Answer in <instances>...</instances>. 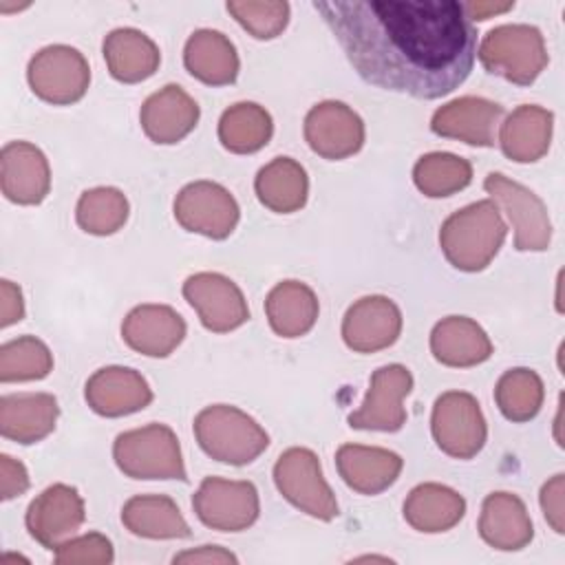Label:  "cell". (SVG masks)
<instances>
[{
    "label": "cell",
    "mask_w": 565,
    "mask_h": 565,
    "mask_svg": "<svg viewBox=\"0 0 565 565\" xmlns=\"http://www.w3.org/2000/svg\"><path fill=\"white\" fill-rule=\"evenodd\" d=\"M413 388V375L404 364H386L373 371L366 397L349 415V426L358 430L395 433L406 424L404 397Z\"/></svg>",
    "instance_id": "cell-13"
},
{
    "label": "cell",
    "mask_w": 565,
    "mask_h": 565,
    "mask_svg": "<svg viewBox=\"0 0 565 565\" xmlns=\"http://www.w3.org/2000/svg\"><path fill=\"white\" fill-rule=\"evenodd\" d=\"M305 141L318 157L340 161L364 146V121L351 106L327 99L307 113Z\"/></svg>",
    "instance_id": "cell-14"
},
{
    "label": "cell",
    "mask_w": 565,
    "mask_h": 565,
    "mask_svg": "<svg viewBox=\"0 0 565 565\" xmlns=\"http://www.w3.org/2000/svg\"><path fill=\"white\" fill-rule=\"evenodd\" d=\"M128 199L121 190L117 188H90L82 192L77 207H75V218L77 225L93 236H110L124 227L128 221Z\"/></svg>",
    "instance_id": "cell-36"
},
{
    "label": "cell",
    "mask_w": 565,
    "mask_h": 565,
    "mask_svg": "<svg viewBox=\"0 0 565 565\" xmlns=\"http://www.w3.org/2000/svg\"><path fill=\"white\" fill-rule=\"evenodd\" d=\"M29 490V472L22 461L0 455V497L4 501L15 499Z\"/></svg>",
    "instance_id": "cell-41"
},
{
    "label": "cell",
    "mask_w": 565,
    "mask_h": 565,
    "mask_svg": "<svg viewBox=\"0 0 565 565\" xmlns=\"http://www.w3.org/2000/svg\"><path fill=\"white\" fill-rule=\"evenodd\" d=\"M121 523L143 539H188L190 525L166 494H137L121 508Z\"/></svg>",
    "instance_id": "cell-32"
},
{
    "label": "cell",
    "mask_w": 565,
    "mask_h": 565,
    "mask_svg": "<svg viewBox=\"0 0 565 565\" xmlns=\"http://www.w3.org/2000/svg\"><path fill=\"white\" fill-rule=\"evenodd\" d=\"M113 558V543L99 532L66 539L55 547V563L60 565H108Z\"/></svg>",
    "instance_id": "cell-39"
},
{
    "label": "cell",
    "mask_w": 565,
    "mask_h": 565,
    "mask_svg": "<svg viewBox=\"0 0 565 565\" xmlns=\"http://www.w3.org/2000/svg\"><path fill=\"white\" fill-rule=\"evenodd\" d=\"M413 181L417 190L430 199L450 196L472 181V166L468 159L452 152H428L417 159Z\"/></svg>",
    "instance_id": "cell-35"
},
{
    "label": "cell",
    "mask_w": 565,
    "mask_h": 565,
    "mask_svg": "<svg viewBox=\"0 0 565 565\" xmlns=\"http://www.w3.org/2000/svg\"><path fill=\"white\" fill-rule=\"evenodd\" d=\"M481 539L501 552L523 550L532 536V519L525 503L512 492H492L483 499L479 516Z\"/></svg>",
    "instance_id": "cell-24"
},
{
    "label": "cell",
    "mask_w": 565,
    "mask_h": 565,
    "mask_svg": "<svg viewBox=\"0 0 565 565\" xmlns=\"http://www.w3.org/2000/svg\"><path fill=\"white\" fill-rule=\"evenodd\" d=\"M53 371V353L35 335H20L0 347V382H33Z\"/></svg>",
    "instance_id": "cell-37"
},
{
    "label": "cell",
    "mask_w": 565,
    "mask_h": 565,
    "mask_svg": "<svg viewBox=\"0 0 565 565\" xmlns=\"http://www.w3.org/2000/svg\"><path fill=\"white\" fill-rule=\"evenodd\" d=\"M358 75L417 99L452 93L472 71L477 31L455 0L313 2Z\"/></svg>",
    "instance_id": "cell-1"
},
{
    "label": "cell",
    "mask_w": 565,
    "mask_h": 565,
    "mask_svg": "<svg viewBox=\"0 0 565 565\" xmlns=\"http://www.w3.org/2000/svg\"><path fill=\"white\" fill-rule=\"evenodd\" d=\"M430 351L437 362L466 369L486 362L492 355V342L472 318L448 316L433 327Z\"/></svg>",
    "instance_id": "cell-26"
},
{
    "label": "cell",
    "mask_w": 565,
    "mask_h": 565,
    "mask_svg": "<svg viewBox=\"0 0 565 565\" xmlns=\"http://www.w3.org/2000/svg\"><path fill=\"white\" fill-rule=\"evenodd\" d=\"M543 380L536 371L525 366L505 371L494 386V402L501 415L516 424L534 419L543 406Z\"/></svg>",
    "instance_id": "cell-34"
},
{
    "label": "cell",
    "mask_w": 565,
    "mask_h": 565,
    "mask_svg": "<svg viewBox=\"0 0 565 565\" xmlns=\"http://www.w3.org/2000/svg\"><path fill=\"white\" fill-rule=\"evenodd\" d=\"M174 563H212V565H221V563H236L238 558L218 547V545H201L196 550H188V552H181L172 558Z\"/></svg>",
    "instance_id": "cell-43"
},
{
    "label": "cell",
    "mask_w": 565,
    "mask_h": 565,
    "mask_svg": "<svg viewBox=\"0 0 565 565\" xmlns=\"http://www.w3.org/2000/svg\"><path fill=\"white\" fill-rule=\"evenodd\" d=\"M174 218L188 232L223 241L234 232L241 210L236 199L223 185L214 181H194L177 194Z\"/></svg>",
    "instance_id": "cell-11"
},
{
    "label": "cell",
    "mask_w": 565,
    "mask_h": 565,
    "mask_svg": "<svg viewBox=\"0 0 565 565\" xmlns=\"http://www.w3.org/2000/svg\"><path fill=\"white\" fill-rule=\"evenodd\" d=\"M477 55L488 73L519 86H530L550 62L543 33L530 24H501L490 29Z\"/></svg>",
    "instance_id": "cell-4"
},
{
    "label": "cell",
    "mask_w": 565,
    "mask_h": 565,
    "mask_svg": "<svg viewBox=\"0 0 565 565\" xmlns=\"http://www.w3.org/2000/svg\"><path fill=\"white\" fill-rule=\"evenodd\" d=\"M185 320L168 305H139L121 322L124 342L148 358L170 355L185 338Z\"/></svg>",
    "instance_id": "cell-20"
},
{
    "label": "cell",
    "mask_w": 565,
    "mask_h": 565,
    "mask_svg": "<svg viewBox=\"0 0 565 565\" xmlns=\"http://www.w3.org/2000/svg\"><path fill=\"white\" fill-rule=\"evenodd\" d=\"M183 64L207 86H227L238 77V53L227 35L214 29L194 31L183 49Z\"/></svg>",
    "instance_id": "cell-28"
},
{
    "label": "cell",
    "mask_w": 565,
    "mask_h": 565,
    "mask_svg": "<svg viewBox=\"0 0 565 565\" xmlns=\"http://www.w3.org/2000/svg\"><path fill=\"white\" fill-rule=\"evenodd\" d=\"M24 318V300L18 285L0 280V327H11Z\"/></svg>",
    "instance_id": "cell-42"
},
{
    "label": "cell",
    "mask_w": 565,
    "mask_h": 565,
    "mask_svg": "<svg viewBox=\"0 0 565 565\" xmlns=\"http://www.w3.org/2000/svg\"><path fill=\"white\" fill-rule=\"evenodd\" d=\"M271 135V115L254 102H238L230 106L218 119V141L225 150L236 154L258 152L267 146Z\"/></svg>",
    "instance_id": "cell-33"
},
{
    "label": "cell",
    "mask_w": 565,
    "mask_h": 565,
    "mask_svg": "<svg viewBox=\"0 0 565 565\" xmlns=\"http://www.w3.org/2000/svg\"><path fill=\"white\" fill-rule=\"evenodd\" d=\"M402 333V311L386 296L355 300L342 318V340L355 353H375L395 344Z\"/></svg>",
    "instance_id": "cell-16"
},
{
    "label": "cell",
    "mask_w": 565,
    "mask_h": 565,
    "mask_svg": "<svg viewBox=\"0 0 565 565\" xmlns=\"http://www.w3.org/2000/svg\"><path fill=\"white\" fill-rule=\"evenodd\" d=\"M554 115L536 104L514 108L499 130L503 154L516 163H532L547 154L552 141Z\"/></svg>",
    "instance_id": "cell-25"
},
{
    "label": "cell",
    "mask_w": 565,
    "mask_h": 565,
    "mask_svg": "<svg viewBox=\"0 0 565 565\" xmlns=\"http://www.w3.org/2000/svg\"><path fill=\"white\" fill-rule=\"evenodd\" d=\"M225 9L256 40H271L280 35L289 22V4L282 0H234L227 2Z\"/></svg>",
    "instance_id": "cell-38"
},
{
    "label": "cell",
    "mask_w": 565,
    "mask_h": 565,
    "mask_svg": "<svg viewBox=\"0 0 565 565\" xmlns=\"http://www.w3.org/2000/svg\"><path fill=\"white\" fill-rule=\"evenodd\" d=\"M108 73L121 84H137L152 77L161 64L159 46L139 29H115L102 44Z\"/></svg>",
    "instance_id": "cell-27"
},
{
    "label": "cell",
    "mask_w": 565,
    "mask_h": 565,
    "mask_svg": "<svg viewBox=\"0 0 565 565\" xmlns=\"http://www.w3.org/2000/svg\"><path fill=\"white\" fill-rule=\"evenodd\" d=\"M84 397L97 415L124 417L143 411L152 402V388L135 369L104 366L86 380Z\"/></svg>",
    "instance_id": "cell-19"
},
{
    "label": "cell",
    "mask_w": 565,
    "mask_h": 565,
    "mask_svg": "<svg viewBox=\"0 0 565 565\" xmlns=\"http://www.w3.org/2000/svg\"><path fill=\"white\" fill-rule=\"evenodd\" d=\"M490 201L505 212L514 230L519 252H545L552 241V221L545 203L525 185L501 172H490L483 181Z\"/></svg>",
    "instance_id": "cell-9"
},
{
    "label": "cell",
    "mask_w": 565,
    "mask_h": 565,
    "mask_svg": "<svg viewBox=\"0 0 565 565\" xmlns=\"http://www.w3.org/2000/svg\"><path fill=\"white\" fill-rule=\"evenodd\" d=\"M84 519L82 494L73 486L53 483L29 503L26 530L42 547L55 550L79 530Z\"/></svg>",
    "instance_id": "cell-15"
},
{
    "label": "cell",
    "mask_w": 565,
    "mask_h": 565,
    "mask_svg": "<svg viewBox=\"0 0 565 565\" xmlns=\"http://www.w3.org/2000/svg\"><path fill=\"white\" fill-rule=\"evenodd\" d=\"M183 298L196 311L201 324L214 333H227L249 320V307L234 280L216 271L192 274L183 282Z\"/></svg>",
    "instance_id": "cell-12"
},
{
    "label": "cell",
    "mask_w": 565,
    "mask_h": 565,
    "mask_svg": "<svg viewBox=\"0 0 565 565\" xmlns=\"http://www.w3.org/2000/svg\"><path fill=\"white\" fill-rule=\"evenodd\" d=\"M318 298L313 289L300 280L278 282L265 300V313L271 331L280 338H300L309 333L318 320Z\"/></svg>",
    "instance_id": "cell-29"
},
{
    "label": "cell",
    "mask_w": 565,
    "mask_h": 565,
    "mask_svg": "<svg viewBox=\"0 0 565 565\" xmlns=\"http://www.w3.org/2000/svg\"><path fill=\"white\" fill-rule=\"evenodd\" d=\"M199 521L218 532H241L254 525L260 512L258 490L252 481L205 477L192 497Z\"/></svg>",
    "instance_id": "cell-10"
},
{
    "label": "cell",
    "mask_w": 565,
    "mask_h": 565,
    "mask_svg": "<svg viewBox=\"0 0 565 565\" xmlns=\"http://www.w3.org/2000/svg\"><path fill=\"white\" fill-rule=\"evenodd\" d=\"M402 457L388 448L342 444L335 452V468L342 481L360 494H380L391 488L402 472Z\"/></svg>",
    "instance_id": "cell-22"
},
{
    "label": "cell",
    "mask_w": 565,
    "mask_h": 565,
    "mask_svg": "<svg viewBox=\"0 0 565 565\" xmlns=\"http://www.w3.org/2000/svg\"><path fill=\"white\" fill-rule=\"evenodd\" d=\"M430 430L439 450L455 459H472L488 437L481 406L466 391H448L435 399Z\"/></svg>",
    "instance_id": "cell-8"
},
{
    "label": "cell",
    "mask_w": 565,
    "mask_h": 565,
    "mask_svg": "<svg viewBox=\"0 0 565 565\" xmlns=\"http://www.w3.org/2000/svg\"><path fill=\"white\" fill-rule=\"evenodd\" d=\"M274 483L300 512L320 521H333L338 516L335 494L324 481L320 459L313 450L302 446L287 448L274 466Z\"/></svg>",
    "instance_id": "cell-6"
},
{
    "label": "cell",
    "mask_w": 565,
    "mask_h": 565,
    "mask_svg": "<svg viewBox=\"0 0 565 565\" xmlns=\"http://www.w3.org/2000/svg\"><path fill=\"white\" fill-rule=\"evenodd\" d=\"M113 459L130 479H188L179 439L166 424H148L117 435Z\"/></svg>",
    "instance_id": "cell-5"
},
{
    "label": "cell",
    "mask_w": 565,
    "mask_h": 565,
    "mask_svg": "<svg viewBox=\"0 0 565 565\" xmlns=\"http://www.w3.org/2000/svg\"><path fill=\"white\" fill-rule=\"evenodd\" d=\"M60 415L51 393H13L0 399V433L22 446L38 444L53 433Z\"/></svg>",
    "instance_id": "cell-23"
},
{
    "label": "cell",
    "mask_w": 565,
    "mask_h": 565,
    "mask_svg": "<svg viewBox=\"0 0 565 565\" xmlns=\"http://www.w3.org/2000/svg\"><path fill=\"white\" fill-rule=\"evenodd\" d=\"M258 201L276 212L291 214L305 207L309 194V179L305 168L291 157H276L265 163L254 181Z\"/></svg>",
    "instance_id": "cell-31"
},
{
    "label": "cell",
    "mask_w": 565,
    "mask_h": 565,
    "mask_svg": "<svg viewBox=\"0 0 565 565\" xmlns=\"http://www.w3.org/2000/svg\"><path fill=\"white\" fill-rule=\"evenodd\" d=\"M508 225L494 201H477L452 212L439 230V247L459 271H481L499 254Z\"/></svg>",
    "instance_id": "cell-2"
},
{
    "label": "cell",
    "mask_w": 565,
    "mask_h": 565,
    "mask_svg": "<svg viewBox=\"0 0 565 565\" xmlns=\"http://www.w3.org/2000/svg\"><path fill=\"white\" fill-rule=\"evenodd\" d=\"M563 497H565V477L563 475H554L550 481H545L543 488H541V494H539L543 516L556 534L565 532Z\"/></svg>",
    "instance_id": "cell-40"
},
{
    "label": "cell",
    "mask_w": 565,
    "mask_h": 565,
    "mask_svg": "<svg viewBox=\"0 0 565 565\" xmlns=\"http://www.w3.org/2000/svg\"><path fill=\"white\" fill-rule=\"evenodd\" d=\"M31 90L53 106H68L79 102L90 84V68L86 57L66 44H51L40 49L26 68Z\"/></svg>",
    "instance_id": "cell-7"
},
{
    "label": "cell",
    "mask_w": 565,
    "mask_h": 565,
    "mask_svg": "<svg viewBox=\"0 0 565 565\" xmlns=\"http://www.w3.org/2000/svg\"><path fill=\"white\" fill-rule=\"evenodd\" d=\"M199 115V104L181 86L168 84L143 102L139 121L150 141L170 146L194 130Z\"/></svg>",
    "instance_id": "cell-21"
},
{
    "label": "cell",
    "mask_w": 565,
    "mask_h": 565,
    "mask_svg": "<svg viewBox=\"0 0 565 565\" xmlns=\"http://www.w3.org/2000/svg\"><path fill=\"white\" fill-rule=\"evenodd\" d=\"M194 437L205 455L230 466L252 463L269 446L265 428L230 404L205 406L194 417Z\"/></svg>",
    "instance_id": "cell-3"
},
{
    "label": "cell",
    "mask_w": 565,
    "mask_h": 565,
    "mask_svg": "<svg viewBox=\"0 0 565 565\" xmlns=\"http://www.w3.org/2000/svg\"><path fill=\"white\" fill-rule=\"evenodd\" d=\"M466 514V499L441 483H419L404 501L406 523L426 534H437L455 527Z\"/></svg>",
    "instance_id": "cell-30"
},
{
    "label": "cell",
    "mask_w": 565,
    "mask_h": 565,
    "mask_svg": "<svg viewBox=\"0 0 565 565\" xmlns=\"http://www.w3.org/2000/svg\"><path fill=\"white\" fill-rule=\"evenodd\" d=\"M0 188L11 203H42L51 190V168L44 152L29 141H9L0 152Z\"/></svg>",
    "instance_id": "cell-18"
},
{
    "label": "cell",
    "mask_w": 565,
    "mask_h": 565,
    "mask_svg": "<svg viewBox=\"0 0 565 565\" xmlns=\"http://www.w3.org/2000/svg\"><path fill=\"white\" fill-rule=\"evenodd\" d=\"M512 7H514V2H501V4H497V2H466L463 4L470 20H488L497 13L510 11Z\"/></svg>",
    "instance_id": "cell-44"
},
{
    "label": "cell",
    "mask_w": 565,
    "mask_h": 565,
    "mask_svg": "<svg viewBox=\"0 0 565 565\" xmlns=\"http://www.w3.org/2000/svg\"><path fill=\"white\" fill-rule=\"evenodd\" d=\"M503 108L497 102L466 95L457 97L433 113L430 130L446 139H457L468 146L490 148L497 141V126Z\"/></svg>",
    "instance_id": "cell-17"
}]
</instances>
